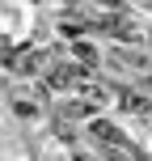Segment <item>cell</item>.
<instances>
[{
  "label": "cell",
  "mask_w": 152,
  "mask_h": 161,
  "mask_svg": "<svg viewBox=\"0 0 152 161\" xmlns=\"http://www.w3.org/2000/svg\"><path fill=\"white\" fill-rule=\"evenodd\" d=\"M89 131H93L97 140H118V131H114V123H106V119H93V123H89Z\"/></svg>",
  "instance_id": "6da1fadb"
},
{
  "label": "cell",
  "mask_w": 152,
  "mask_h": 161,
  "mask_svg": "<svg viewBox=\"0 0 152 161\" xmlns=\"http://www.w3.org/2000/svg\"><path fill=\"white\" fill-rule=\"evenodd\" d=\"M76 161H97L93 153H80V148H76Z\"/></svg>",
  "instance_id": "7a4b0ae2"
}]
</instances>
